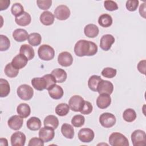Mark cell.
<instances>
[{
    "label": "cell",
    "instance_id": "5",
    "mask_svg": "<svg viewBox=\"0 0 146 146\" xmlns=\"http://www.w3.org/2000/svg\"><path fill=\"white\" fill-rule=\"evenodd\" d=\"M131 137L133 146H143L146 144V134L143 130L134 131Z\"/></svg>",
    "mask_w": 146,
    "mask_h": 146
},
{
    "label": "cell",
    "instance_id": "18",
    "mask_svg": "<svg viewBox=\"0 0 146 146\" xmlns=\"http://www.w3.org/2000/svg\"><path fill=\"white\" fill-rule=\"evenodd\" d=\"M31 84L33 87L38 91H43L47 89V82L44 76L34 78L31 80Z\"/></svg>",
    "mask_w": 146,
    "mask_h": 146
},
{
    "label": "cell",
    "instance_id": "42",
    "mask_svg": "<svg viewBox=\"0 0 146 146\" xmlns=\"http://www.w3.org/2000/svg\"><path fill=\"white\" fill-rule=\"evenodd\" d=\"M139 3L138 0H128L126 2L125 7L129 11H135L139 6Z\"/></svg>",
    "mask_w": 146,
    "mask_h": 146
},
{
    "label": "cell",
    "instance_id": "35",
    "mask_svg": "<svg viewBox=\"0 0 146 146\" xmlns=\"http://www.w3.org/2000/svg\"><path fill=\"white\" fill-rule=\"evenodd\" d=\"M4 72L5 75L9 78H15L19 74V70L15 68L11 64L9 63L5 67Z\"/></svg>",
    "mask_w": 146,
    "mask_h": 146
},
{
    "label": "cell",
    "instance_id": "50",
    "mask_svg": "<svg viewBox=\"0 0 146 146\" xmlns=\"http://www.w3.org/2000/svg\"><path fill=\"white\" fill-rule=\"evenodd\" d=\"M0 145H3V146H5V145H8V143H7V140L5 138H1L0 139Z\"/></svg>",
    "mask_w": 146,
    "mask_h": 146
},
{
    "label": "cell",
    "instance_id": "36",
    "mask_svg": "<svg viewBox=\"0 0 146 146\" xmlns=\"http://www.w3.org/2000/svg\"><path fill=\"white\" fill-rule=\"evenodd\" d=\"M123 117L127 122H132L136 118V113L133 109L127 108L123 112Z\"/></svg>",
    "mask_w": 146,
    "mask_h": 146
},
{
    "label": "cell",
    "instance_id": "22",
    "mask_svg": "<svg viewBox=\"0 0 146 146\" xmlns=\"http://www.w3.org/2000/svg\"><path fill=\"white\" fill-rule=\"evenodd\" d=\"M19 54L25 56L29 60L33 59L35 55L34 48L31 46L27 44H22L21 46L19 49Z\"/></svg>",
    "mask_w": 146,
    "mask_h": 146
},
{
    "label": "cell",
    "instance_id": "16",
    "mask_svg": "<svg viewBox=\"0 0 146 146\" xmlns=\"http://www.w3.org/2000/svg\"><path fill=\"white\" fill-rule=\"evenodd\" d=\"M111 103V98L106 94H100L96 99V105L100 109H105L110 106Z\"/></svg>",
    "mask_w": 146,
    "mask_h": 146
},
{
    "label": "cell",
    "instance_id": "41",
    "mask_svg": "<svg viewBox=\"0 0 146 146\" xmlns=\"http://www.w3.org/2000/svg\"><path fill=\"white\" fill-rule=\"evenodd\" d=\"M37 6L39 9L43 10H48L52 5L51 0H38L36 1Z\"/></svg>",
    "mask_w": 146,
    "mask_h": 146
},
{
    "label": "cell",
    "instance_id": "30",
    "mask_svg": "<svg viewBox=\"0 0 146 146\" xmlns=\"http://www.w3.org/2000/svg\"><path fill=\"white\" fill-rule=\"evenodd\" d=\"M98 23L103 27H108L112 24V18L108 14H103L98 18Z\"/></svg>",
    "mask_w": 146,
    "mask_h": 146
},
{
    "label": "cell",
    "instance_id": "15",
    "mask_svg": "<svg viewBox=\"0 0 146 146\" xmlns=\"http://www.w3.org/2000/svg\"><path fill=\"white\" fill-rule=\"evenodd\" d=\"M115 42V38L111 34L103 35L100 41V47L104 51H108Z\"/></svg>",
    "mask_w": 146,
    "mask_h": 146
},
{
    "label": "cell",
    "instance_id": "11",
    "mask_svg": "<svg viewBox=\"0 0 146 146\" xmlns=\"http://www.w3.org/2000/svg\"><path fill=\"white\" fill-rule=\"evenodd\" d=\"M113 91V84L106 80H102L99 82L98 88H97V92L99 94H106L108 95H111Z\"/></svg>",
    "mask_w": 146,
    "mask_h": 146
},
{
    "label": "cell",
    "instance_id": "24",
    "mask_svg": "<svg viewBox=\"0 0 146 146\" xmlns=\"http://www.w3.org/2000/svg\"><path fill=\"white\" fill-rule=\"evenodd\" d=\"M28 33L23 29H17L13 32V37L17 42H24L28 39Z\"/></svg>",
    "mask_w": 146,
    "mask_h": 146
},
{
    "label": "cell",
    "instance_id": "27",
    "mask_svg": "<svg viewBox=\"0 0 146 146\" xmlns=\"http://www.w3.org/2000/svg\"><path fill=\"white\" fill-rule=\"evenodd\" d=\"M43 124L44 126L50 127L54 129H55L58 128L59 125V120L56 116L50 115L47 116L43 121Z\"/></svg>",
    "mask_w": 146,
    "mask_h": 146
},
{
    "label": "cell",
    "instance_id": "3",
    "mask_svg": "<svg viewBox=\"0 0 146 146\" xmlns=\"http://www.w3.org/2000/svg\"><path fill=\"white\" fill-rule=\"evenodd\" d=\"M109 143L112 146H128V139L122 133L113 132L109 137Z\"/></svg>",
    "mask_w": 146,
    "mask_h": 146
},
{
    "label": "cell",
    "instance_id": "28",
    "mask_svg": "<svg viewBox=\"0 0 146 146\" xmlns=\"http://www.w3.org/2000/svg\"><path fill=\"white\" fill-rule=\"evenodd\" d=\"M61 132L67 139H72L74 136V129L73 127L68 123H64L61 127Z\"/></svg>",
    "mask_w": 146,
    "mask_h": 146
},
{
    "label": "cell",
    "instance_id": "47",
    "mask_svg": "<svg viewBox=\"0 0 146 146\" xmlns=\"http://www.w3.org/2000/svg\"><path fill=\"white\" fill-rule=\"evenodd\" d=\"M145 60H142L139 62L137 66L138 71L144 75L145 74Z\"/></svg>",
    "mask_w": 146,
    "mask_h": 146
},
{
    "label": "cell",
    "instance_id": "44",
    "mask_svg": "<svg viewBox=\"0 0 146 146\" xmlns=\"http://www.w3.org/2000/svg\"><path fill=\"white\" fill-rule=\"evenodd\" d=\"M92 110H93V107L91 103L90 102L85 101L83 108L80 112L82 114L88 115L92 112Z\"/></svg>",
    "mask_w": 146,
    "mask_h": 146
},
{
    "label": "cell",
    "instance_id": "32",
    "mask_svg": "<svg viewBox=\"0 0 146 146\" xmlns=\"http://www.w3.org/2000/svg\"><path fill=\"white\" fill-rule=\"evenodd\" d=\"M102 80L100 76L94 75L90 77L88 80V86L89 88L94 92H97V88L99 82Z\"/></svg>",
    "mask_w": 146,
    "mask_h": 146
},
{
    "label": "cell",
    "instance_id": "46",
    "mask_svg": "<svg viewBox=\"0 0 146 146\" xmlns=\"http://www.w3.org/2000/svg\"><path fill=\"white\" fill-rule=\"evenodd\" d=\"M44 141L40 139L38 137L31 138L28 144V146H43Z\"/></svg>",
    "mask_w": 146,
    "mask_h": 146
},
{
    "label": "cell",
    "instance_id": "49",
    "mask_svg": "<svg viewBox=\"0 0 146 146\" xmlns=\"http://www.w3.org/2000/svg\"><path fill=\"white\" fill-rule=\"evenodd\" d=\"M139 13L141 16L145 18V3H142L139 7Z\"/></svg>",
    "mask_w": 146,
    "mask_h": 146
},
{
    "label": "cell",
    "instance_id": "8",
    "mask_svg": "<svg viewBox=\"0 0 146 146\" xmlns=\"http://www.w3.org/2000/svg\"><path fill=\"white\" fill-rule=\"evenodd\" d=\"M70 10L69 8L64 5H60L56 7L54 10L55 17L60 21L67 19L70 16Z\"/></svg>",
    "mask_w": 146,
    "mask_h": 146
},
{
    "label": "cell",
    "instance_id": "10",
    "mask_svg": "<svg viewBox=\"0 0 146 146\" xmlns=\"http://www.w3.org/2000/svg\"><path fill=\"white\" fill-rule=\"evenodd\" d=\"M94 136V132L90 128H82L78 132V138L83 143H90L93 140Z\"/></svg>",
    "mask_w": 146,
    "mask_h": 146
},
{
    "label": "cell",
    "instance_id": "33",
    "mask_svg": "<svg viewBox=\"0 0 146 146\" xmlns=\"http://www.w3.org/2000/svg\"><path fill=\"white\" fill-rule=\"evenodd\" d=\"M28 42L32 46H37L39 45L42 41L41 35L37 33H33L29 35Z\"/></svg>",
    "mask_w": 146,
    "mask_h": 146
},
{
    "label": "cell",
    "instance_id": "4",
    "mask_svg": "<svg viewBox=\"0 0 146 146\" xmlns=\"http://www.w3.org/2000/svg\"><path fill=\"white\" fill-rule=\"evenodd\" d=\"M17 92L20 99L26 101L30 100L34 95L33 88L30 86L26 84L19 86L17 88Z\"/></svg>",
    "mask_w": 146,
    "mask_h": 146
},
{
    "label": "cell",
    "instance_id": "45",
    "mask_svg": "<svg viewBox=\"0 0 146 146\" xmlns=\"http://www.w3.org/2000/svg\"><path fill=\"white\" fill-rule=\"evenodd\" d=\"M43 76L44 77L47 82V87L46 89L47 90H48L54 85L56 84V79L52 74H46Z\"/></svg>",
    "mask_w": 146,
    "mask_h": 146
},
{
    "label": "cell",
    "instance_id": "14",
    "mask_svg": "<svg viewBox=\"0 0 146 146\" xmlns=\"http://www.w3.org/2000/svg\"><path fill=\"white\" fill-rule=\"evenodd\" d=\"M23 117L19 115H13L10 117L7 121V124L9 128L15 131H17L21 129L23 125Z\"/></svg>",
    "mask_w": 146,
    "mask_h": 146
},
{
    "label": "cell",
    "instance_id": "17",
    "mask_svg": "<svg viewBox=\"0 0 146 146\" xmlns=\"http://www.w3.org/2000/svg\"><path fill=\"white\" fill-rule=\"evenodd\" d=\"M27 58L22 54H18L13 58L11 61L12 65L16 68L19 70L25 67L28 62Z\"/></svg>",
    "mask_w": 146,
    "mask_h": 146
},
{
    "label": "cell",
    "instance_id": "6",
    "mask_svg": "<svg viewBox=\"0 0 146 146\" xmlns=\"http://www.w3.org/2000/svg\"><path fill=\"white\" fill-rule=\"evenodd\" d=\"M85 100L79 95H74L70 98L68 101V106L70 109L74 112H80L84 106Z\"/></svg>",
    "mask_w": 146,
    "mask_h": 146
},
{
    "label": "cell",
    "instance_id": "29",
    "mask_svg": "<svg viewBox=\"0 0 146 146\" xmlns=\"http://www.w3.org/2000/svg\"><path fill=\"white\" fill-rule=\"evenodd\" d=\"M18 114L23 118L27 117L31 113V108L29 105L26 103H21L17 108Z\"/></svg>",
    "mask_w": 146,
    "mask_h": 146
},
{
    "label": "cell",
    "instance_id": "20",
    "mask_svg": "<svg viewBox=\"0 0 146 146\" xmlns=\"http://www.w3.org/2000/svg\"><path fill=\"white\" fill-rule=\"evenodd\" d=\"M39 19L40 22L45 26H50L54 22V15L50 11H43L40 15Z\"/></svg>",
    "mask_w": 146,
    "mask_h": 146
},
{
    "label": "cell",
    "instance_id": "25",
    "mask_svg": "<svg viewBox=\"0 0 146 146\" xmlns=\"http://www.w3.org/2000/svg\"><path fill=\"white\" fill-rule=\"evenodd\" d=\"M55 79H56V83H63L66 81L67 74L63 69L62 68H55L51 71V74Z\"/></svg>",
    "mask_w": 146,
    "mask_h": 146
},
{
    "label": "cell",
    "instance_id": "26",
    "mask_svg": "<svg viewBox=\"0 0 146 146\" xmlns=\"http://www.w3.org/2000/svg\"><path fill=\"white\" fill-rule=\"evenodd\" d=\"M27 128L31 131H37L40 129L42 123L40 119L37 117H31L27 121L26 123Z\"/></svg>",
    "mask_w": 146,
    "mask_h": 146
},
{
    "label": "cell",
    "instance_id": "21",
    "mask_svg": "<svg viewBox=\"0 0 146 146\" xmlns=\"http://www.w3.org/2000/svg\"><path fill=\"white\" fill-rule=\"evenodd\" d=\"M99 28L94 24L91 23L87 25L84 28L85 35L90 38H94L97 36L99 34Z\"/></svg>",
    "mask_w": 146,
    "mask_h": 146
},
{
    "label": "cell",
    "instance_id": "7",
    "mask_svg": "<svg viewBox=\"0 0 146 146\" xmlns=\"http://www.w3.org/2000/svg\"><path fill=\"white\" fill-rule=\"evenodd\" d=\"M116 121L115 115L109 112L103 113L99 117V122L104 128H111L113 127Z\"/></svg>",
    "mask_w": 146,
    "mask_h": 146
},
{
    "label": "cell",
    "instance_id": "23",
    "mask_svg": "<svg viewBox=\"0 0 146 146\" xmlns=\"http://www.w3.org/2000/svg\"><path fill=\"white\" fill-rule=\"evenodd\" d=\"M15 21L17 25L21 26H26L29 25L31 21V18L29 13L24 11L19 17H15Z\"/></svg>",
    "mask_w": 146,
    "mask_h": 146
},
{
    "label": "cell",
    "instance_id": "40",
    "mask_svg": "<svg viewBox=\"0 0 146 146\" xmlns=\"http://www.w3.org/2000/svg\"><path fill=\"white\" fill-rule=\"evenodd\" d=\"M117 73L116 69L111 67H106L104 68L102 71V75L105 78H114Z\"/></svg>",
    "mask_w": 146,
    "mask_h": 146
},
{
    "label": "cell",
    "instance_id": "38",
    "mask_svg": "<svg viewBox=\"0 0 146 146\" xmlns=\"http://www.w3.org/2000/svg\"><path fill=\"white\" fill-rule=\"evenodd\" d=\"M10 46L9 39L4 35H0V51H4L7 50Z\"/></svg>",
    "mask_w": 146,
    "mask_h": 146
},
{
    "label": "cell",
    "instance_id": "48",
    "mask_svg": "<svg viewBox=\"0 0 146 146\" xmlns=\"http://www.w3.org/2000/svg\"><path fill=\"white\" fill-rule=\"evenodd\" d=\"M10 3V0H0V10H6Z\"/></svg>",
    "mask_w": 146,
    "mask_h": 146
},
{
    "label": "cell",
    "instance_id": "1",
    "mask_svg": "<svg viewBox=\"0 0 146 146\" xmlns=\"http://www.w3.org/2000/svg\"><path fill=\"white\" fill-rule=\"evenodd\" d=\"M98 46L93 42L85 39L78 40L74 46V52L78 56H93L98 52Z\"/></svg>",
    "mask_w": 146,
    "mask_h": 146
},
{
    "label": "cell",
    "instance_id": "39",
    "mask_svg": "<svg viewBox=\"0 0 146 146\" xmlns=\"http://www.w3.org/2000/svg\"><path fill=\"white\" fill-rule=\"evenodd\" d=\"M11 11L13 15L17 17L24 12V8L20 3H15L11 7Z\"/></svg>",
    "mask_w": 146,
    "mask_h": 146
},
{
    "label": "cell",
    "instance_id": "19",
    "mask_svg": "<svg viewBox=\"0 0 146 146\" xmlns=\"http://www.w3.org/2000/svg\"><path fill=\"white\" fill-rule=\"evenodd\" d=\"M48 94L50 96L55 100L61 99L64 94L63 88L59 85L55 84L51 87L48 90Z\"/></svg>",
    "mask_w": 146,
    "mask_h": 146
},
{
    "label": "cell",
    "instance_id": "12",
    "mask_svg": "<svg viewBox=\"0 0 146 146\" xmlns=\"http://www.w3.org/2000/svg\"><path fill=\"white\" fill-rule=\"evenodd\" d=\"M58 62L62 66L68 67L72 64L73 57L71 53L67 51H63L58 55Z\"/></svg>",
    "mask_w": 146,
    "mask_h": 146
},
{
    "label": "cell",
    "instance_id": "13",
    "mask_svg": "<svg viewBox=\"0 0 146 146\" xmlns=\"http://www.w3.org/2000/svg\"><path fill=\"white\" fill-rule=\"evenodd\" d=\"M26 139V136L23 132L21 131L15 132L11 136V144L12 146H23L25 144Z\"/></svg>",
    "mask_w": 146,
    "mask_h": 146
},
{
    "label": "cell",
    "instance_id": "9",
    "mask_svg": "<svg viewBox=\"0 0 146 146\" xmlns=\"http://www.w3.org/2000/svg\"><path fill=\"white\" fill-rule=\"evenodd\" d=\"M55 136L54 129L50 127L44 126L40 129L39 131V137L44 143H47L51 141Z\"/></svg>",
    "mask_w": 146,
    "mask_h": 146
},
{
    "label": "cell",
    "instance_id": "31",
    "mask_svg": "<svg viewBox=\"0 0 146 146\" xmlns=\"http://www.w3.org/2000/svg\"><path fill=\"white\" fill-rule=\"evenodd\" d=\"M10 92V87L8 81L6 79H0V96L4 98L7 96Z\"/></svg>",
    "mask_w": 146,
    "mask_h": 146
},
{
    "label": "cell",
    "instance_id": "34",
    "mask_svg": "<svg viewBox=\"0 0 146 146\" xmlns=\"http://www.w3.org/2000/svg\"><path fill=\"white\" fill-rule=\"evenodd\" d=\"M55 113L59 116H64L67 115L70 111V107L66 103H60L55 107Z\"/></svg>",
    "mask_w": 146,
    "mask_h": 146
},
{
    "label": "cell",
    "instance_id": "37",
    "mask_svg": "<svg viewBox=\"0 0 146 146\" xmlns=\"http://www.w3.org/2000/svg\"><path fill=\"white\" fill-rule=\"evenodd\" d=\"M85 117L82 115H76L71 119V124L75 127H80L84 125Z\"/></svg>",
    "mask_w": 146,
    "mask_h": 146
},
{
    "label": "cell",
    "instance_id": "2",
    "mask_svg": "<svg viewBox=\"0 0 146 146\" xmlns=\"http://www.w3.org/2000/svg\"><path fill=\"white\" fill-rule=\"evenodd\" d=\"M38 54L40 59L48 61L54 58L55 50L50 45L42 44L38 48Z\"/></svg>",
    "mask_w": 146,
    "mask_h": 146
},
{
    "label": "cell",
    "instance_id": "43",
    "mask_svg": "<svg viewBox=\"0 0 146 146\" xmlns=\"http://www.w3.org/2000/svg\"><path fill=\"white\" fill-rule=\"evenodd\" d=\"M104 6L107 10L110 11H113L118 9L117 3L113 1H105L104 2Z\"/></svg>",
    "mask_w": 146,
    "mask_h": 146
}]
</instances>
